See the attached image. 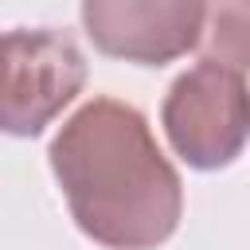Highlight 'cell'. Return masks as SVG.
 I'll list each match as a JSON object with an SVG mask.
<instances>
[{
	"label": "cell",
	"instance_id": "obj_4",
	"mask_svg": "<svg viewBox=\"0 0 250 250\" xmlns=\"http://www.w3.org/2000/svg\"><path fill=\"white\" fill-rule=\"evenodd\" d=\"M82 27L109 59L164 66L195 51L199 0H82Z\"/></svg>",
	"mask_w": 250,
	"mask_h": 250
},
{
	"label": "cell",
	"instance_id": "obj_3",
	"mask_svg": "<svg viewBox=\"0 0 250 250\" xmlns=\"http://www.w3.org/2000/svg\"><path fill=\"white\" fill-rule=\"evenodd\" d=\"M160 125L188 168H227L250 145V86L227 66L199 62L168 86Z\"/></svg>",
	"mask_w": 250,
	"mask_h": 250
},
{
	"label": "cell",
	"instance_id": "obj_5",
	"mask_svg": "<svg viewBox=\"0 0 250 250\" xmlns=\"http://www.w3.org/2000/svg\"><path fill=\"white\" fill-rule=\"evenodd\" d=\"M195 51L203 62L250 74V0H199Z\"/></svg>",
	"mask_w": 250,
	"mask_h": 250
},
{
	"label": "cell",
	"instance_id": "obj_2",
	"mask_svg": "<svg viewBox=\"0 0 250 250\" xmlns=\"http://www.w3.org/2000/svg\"><path fill=\"white\" fill-rule=\"evenodd\" d=\"M86 86L74 35L55 27L0 31V133L39 137Z\"/></svg>",
	"mask_w": 250,
	"mask_h": 250
},
{
	"label": "cell",
	"instance_id": "obj_1",
	"mask_svg": "<svg viewBox=\"0 0 250 250\" xmlns=\"http://www.w3.org/2000/svg\"><path fill=\"white\" fill-rule=\"evenodd\" d=\"M51 172L70 219L105 250H156L184 215V184L141 109L90 98L55 133Z\"/></svg>",
	"mask_w": 250,
	"mask_h": 250
}]
</instances>
